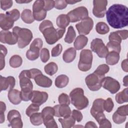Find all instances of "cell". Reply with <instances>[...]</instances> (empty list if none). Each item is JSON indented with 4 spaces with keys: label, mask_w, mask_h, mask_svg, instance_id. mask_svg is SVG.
<instances>
[{
    "label": "cell",
    "mask_w": 128,
    "mask_h": 128,
    "mask_svg": "<svg viewBox=\"0 0 128 128\" xmlns=\"http://www.w3.org/2000/svg\"><path fill=\"white\" fill-rule=\"evenodd\" d=\"M108 24L114 28H121L128 24V8L121 4L111 6L106 12Z\"/></svg>",
    "instance_id": "obj_1"
},
{
    "label": "cell",
    "mask_w": 128,
    "mask_h": 128,
    "mask_svg": "<svg viewBox=\"0 0 128 128\" xmlns=\"http://www.w3.org/2000/svg\"><path fill=\"white\" fill-rule=\"evenodd\" d=\"M39 30L44 36L46 42L49 44H53L62 37L66 28L56 29L51 21L45 20L40 24Z\"/></svg>",
    "instance_id": "obj_2"
},
{
    "label": "cell",
    "mask_w": 128,
    "mask_h": 128,
    "mask_svg": "<svg viewBox=\"0 0 128 128\" xmlns=\"http://www.w3.org/2000/svg\"><path fill=\"white\" fill-rule=\"evenodd\" d=\"M70 97L72 104L79 110L86 108L88 105V100L84 96V90L80 88L72 90L70 94Z\"/></svg>",
    "instance_id": "obj_3"
},
{
    "label": "cell",
    "mask_w": 128,
    "mask_h": 128,
    "mask_svg": "<svg viewBox=\"0 0 128 128\" xmlns=\"http://www.w3.org/2000/svg\"><path fill=\"white\" fill-rule=\"evenodd\" d=\"M12 32L17 38L18 46L20 48H23L27 46L33 38L31 30L26 28H21L16 26L13 28Z\"/></svg>",
    "instance_id": "obj_4"
},
{
    "label": "cell",
    "mask_w": 128,
    "mask_h": 128,
    "mask_svg": "<svg viewBox=\"0 0 128 128\" xmlns=\"http://www.w3.org/2000/svg\"><path fill=\"white\" fill-rule=\"evenodd\" d=\"M93 56L92 52L90 50H83L80 53V60L78 64V69L82 72L89 70L92 62Z\"/></svg>",
    "instance_id": "obj_5"
},
{
    "label": "cell",
    "mask_w": 128,
    "mask_h": 128,
    "mask_svg": "<svg viewBox=\"0 0 128 128\" xmlns=\"http://www.w3.org/2000/svg\"><path fill=\"white\" fill-rule=\"evenodd\" d=\"M104 76H100L94 72L88 75L85 78V82L88 88L92 91L99 90L102 86Z\"/></svg>",
    "instance_id": "obj_6"
},
{
    "label": "cell",
    "mask_w": 128,
    "mask_h": 128,
    "mask_svg": "<svg viewBox=\"0 0 128 128\" xmlns=\"http://www.w3.org/2000/svg\"><path fill=\"white\" fill-rule=\"evenodd\" d=\"M42 114L43 118V123L47 128H58L54 116V108L50 106L45 107L42 112Z\"/></svg>",
    "instance_id": "obj_7"
},
{
    "label": "cell",
    "mask_w": 128,
    "mask_h": 128,
    "mask_svg": "<svg viewBox=\"0 0 128 128\" xmlns=\"http://www.w3.org/2000/svg\"><path fill=\"white\" fill-rule=\"evenodd\" d=\"M42 40L40 38H35L30 44V49L26 52V58L30 60H34L40 56V50L42 48Z\"/></svg>",
    "instance_id": "obj_8"
},
{
    "label": "cell",
    "mask_w": 128,
    "mask_h": 128,
    "mask_svg": "<svg viewBox=\"0 0 128 128\" xmlns=\"http://www.w3.org/2000/svg\"><path fill=\"white\" fill-rule=\"evenodd\" d=\"M70 21L75 22L80 20H82L88 16V12L84 6H80L70 10L67 14Z\"/></svg>",
    "instance_id": "obj_9"
},
{
    "label": "cell",
    "mask_w": 128,
    "mask_h": 128,
    "mask_svg": "<svg viewBox=\"0 0 128 128\" xmlns=\"http://www.w3.org/2000/svg\"><path fill=\"white\" fill-rule=\"evenodd\" d=\"M20 85L22 92H32L33 84L30 80V76L29 70H24L19 74Z\"/></svg>",
    "instance_id": "obj_10"
},
{
    "label": "cell",
    "mask_w": 128,
    "mask_h": 128,
    "mask_svg": "<svg viewBox=\"0 0 128 128\" xmlns=\"http://www.w3.org/2000/svg\"><path fill=\"white\" fill-rule=\"evenodd\" d=\"M90 48L92 52H96L98 57L104 58L108 52V50L104 45L102 39L96 38L94 39L90 43Z\"/></svg>",
    "instance_id": "obj_11"
},
{
    "label": "cell",
    "mask_w": 128,
    "mask_h": 128,
    "mask_svg": "<svg viewBox=\"0 0 128 128\" xmlns=\"http://www.w3.org/2000/svg\"><path fill=\"white\" fill-rule=\"evenodd\" d=\"M44 2L38 0L34 2L32 6V14L34 19L37 21L44 20L46 16V11L44 9Z\"/></svg>",
    "instance_id": "obj_12"
},
{
    "label": "cell",
    "mask_w": 128,
    "mask_h": 128,
    "mask_svg": "<svg viewBox=\"0 0 128 128\" xmlns=\"http://www.w3.org/2000/svg\"><path fill=\"white\" fill-rule=\"evenodd\" d=\"M93 26V20L88 16L82 20L80 22H78L76 25V27L78 32V34L80 35L84 36L88 34L92 29Z\"/></svg>",
    "instance_id": "obj_13"
},
{
    "label": "cell",
    "mask_w": 128,
    "mask_h": 128,
    "mask_svg": "<svg viewBox=\"0 0 128 128\" xmlns=\"http://www.w3.org/2000/svg\"><path fill=\"white\" fill-rule=\"evenodd\" d=\"M102 86L112 94L118 92L120 88L119 82L110 76L104 77L103 78Z\"/></svg>",
    "instance_id": "obj_14"
},
{
    "label": "cell",
    "mask_w": 128,
    "mask_h": 128,
    "mask_svg": "<svg viewBox=\"0 0 128 128\" xmlns=\"http://www.w3.org/2000/svg\"><path fill=\"white\" fill-rule=\"evenodd\" d=\"M8 120L10 122V126L12 128H22L23 123L21 119V116L18 110H10L8 114Z\"/></svg>",
    "instance_id": "obj_15"
},
{
    "label": "cell",
    "mask_w": 128,
    "mask_h": 128,
    "mask_svg": "<svg viewBox=\"0 0 128 128\" xmlns=\"http://www.w3.org/2000/svg\"><path fill=\"white\" fill-rule=\"evenodd\" d=\"M108 1L106 0H95L93 1L94 8L92 13L94 15L98 18L104 17L106 13Z\"/></svg>",
    "instance_id": "obj_16"
},
{
    "label": "cell",
    "mask_w": 128,
    "mask_h": 128,
    "mask_svg": "<svg viewBox=\"0 0 128 128\" xmlns=\"http://www.w3.org/2000/svg\"><path fill=\"white\" fill-rule=\"evenodd\" d=\"M0 41L2 43L13 45L18 42V39L13 32L3 30L0 32Z\"/></svg>",
    "instance_id": "obj_17"
},
{
    "label": "cell",
    "mask_w": 128,
    "mask_h": 128,
    "mask_svg": "<svg viewBox=\"0 0 128 128\" xmlns=\"http://www.w3.org/2000/svg\"><path fill=\"white\" fill-rule=\"evenodd\" d=\"M48 96V94L46 92L34 90L30 100L32 103L40 106L47 100Z\"/></svg>",
    "instance_id": "obj_18"
},
{
    "label": "cell",
    "mask_w": 128,
    "mask_h": 128,
    "mask_svg": "<svg viewBox=\"0 0 128 128\" xmlns=\"http://www.w3.org/2000/svg\"><path fill=\"white\" fill-rule=\"evenodd\" d=\"M15 86V78L12 76L6 78L0 76V91L11 90Z\"/></svg>",
    "instance_id": "obj_19"
},
{
    "label": "cell",
    "mask_w": 128,
    "mask_h": 128,
    "mask_svg": "<svg viewBox=\"0 0 128 128\" xmlns=\"http://www.w3.org/2000/svg\"><path fill=\"white\" fill-rule=\"evenodd\" d=\"M54 116L57 117L66 118L71 115L72 111L68 105L58 104L54 107Z\"/></svg>",
    "instance_id": "obj_20"
},
{
    "label": "cell",
    "mask_w": 128,
    "mask_h": 128,
    "mask_svg": "<svg viewBox=\"0 0 128 128\" xmlns=\"http://www.w3.org/2000/svg\"><path fill=\"white\" fill-rule=\"evenodd\" d=\"M34 80L37 85L43 88H49L52 83V80L49 78L43 75L42 74L36 76Z\"/></svg>",
    "instance_id": "obj_21"
},
{
    "label": "cell",
    "mask_w": 128,
    "mask_h": 128,
    "mask_svg": "<svg viewBox=\"0 0 128 128\" xmlns=\"http://www.w3.org/2000/svg\"><path fill=\"white\" fill-rule=\"evenodd\" d=\"M104 102V100L102 98H97L94 100L90 111L92 116L97 114L104 112V110L103 107Z\"/></svg>",
    "instance_id": "obj_22"
},
{
    "label": "cell",
    "mask_w": 128,
    "mask_h": 128,
    "mask_svg": "<svg viewBox=\"0 0 128 128\" xmlns=\"http://www.w3.org/2000/svg\"><path fill=\"white\" fill-rule=\"evenodd\" d=\"M8 98L10 102L15 105L18 104L22 100L20 92L16 89H12L9 90Z\"/></svg>",
    "instance_id": "obj_23"
},
{
    "label": "cell",
    "mask_w": 128,
    "mask_h": 128,
    "mask_svg": "<svg viewBox=\"0 0 128 128\" xmlns=\"http://www.w3.org/2000/svg\"><path fill=\"white\" fill-rule=\"evenodd\" d=\"M14 22L10 20L6 14H0V26L1 28L4 30H8L12 28Z\"/></svg>",
    "instance_id": "obj_24"
},
{
    "label": "cell",
    "mask_w": 128,
    "mask_h": 128,
    "mask_svg": "<svg viewBox=\"0 0 128 128\" xmlns=\"http://www.w3.org/2000/svg\"><path fill=\"white\" fill-rule=\"evenodd\" d=\"M76 50L74 48H70L64 51L62 55V58L66 62H71L76 56Z\"/></svg>",
    "instance_id": "obj_25"
},
{
    "label": "cell",
    "mask_w": 128,
    "mask_h": 128,
    "mask_svg": "<svg viewBox=\"0 0 128 128\" xmlns=\"http://www.w3.org/2000/svg\"><path fill=\"white\" fill-rule=\"evenodd\" d=\"M106 58V62L109 65H114L116 64L120 60L119 53L115 51L108 52Z\"/></svg>",
    "instance_id": "obj_26"
},
{
    "label": "cell",
    "mask_w": 128,
    "mask_h": 128,
    "mask_svg": "<svg viewBox=\"0 0 128 128\" xmlns=\"http://www.w3.org/2000/svg\"><path fill=\"white\" fill-rule=\"evenodd\" d=\"M88 38L84 35H80L77 36L74 40V46L75 49L80 50L83 48L87 44Z\"/></svg>",
    "instance_id": "obj_27"
},
{
    "label": "cell",
    "mask_w": 128,
    "mask_h": 128,
    "mask_svg": "<svg viewBox=\"0 0 128 128\" xmlns=\"http://www.w3.org/2000/svg\"><path fill=\"white\" fill-rule=\"evenodd\" d=\"M70 22L67 14H62L59 15L56 20V24L60 28H66Z\"/></svg>",
    "instance_id": "obj_28"
},
{
    "label": "cell",
    "mask_w": 128,
    "mask_h": 128,
    "mask_svg": "<svg viewBox=\"0 0 128 128\" xmlns=\"http://www.w3.org/2000/svg\"><path fill=\"white\" fill-rule=\"evenodd\" d=\"M58 121L60 122L62 128H70L74 126L75 124L76 120L72 115L64 118H59Z\"/></svg>",
    "instance_id": "obj_29"
},
{
    "label": "cell",
    "mask_w": 128,
    "mask_h": 128,
    "mask_svg": "<svg viewBox=\"0 0 128 128\" xmlns=\"http://www.w3.org/2000/svg\"><path fill=\"white\" fill-rule=\"evenodd\" d=\"M21 18L22 21L26 24H32L34 20L32 13L29 9H24L22 10Z\"/></svg>",
    "instance_id": "obj_30"
},
{
    "label": "cell",
    "mask_w": 128,
    "mask_h": 128,
    "mask_svg": "<svg viewBox=\"0 0 128 128\" xmlns=\"http://www.w3.org/2000/svg\"><path fill=\"white\" fill-rule=\"evenodd\" d=\"M69 78L64 74L58 76L55 80V85L58 88H62L67 86L68 83Z\"/></svg>",
    "instance_id": "obj_31"
},
{
    "label": "cell",
    "mask_w": 128,
    "mask_h": 128,
    "mask_svg": "<svg viewBox=\"0 0 128 128\" xmlns=\"http://www.w3.org/2000/svg\"><path fill=\"white\" fill-rule=\"evenodd\" d=\"M128 88H126L123 90L122 92L118 93L115 97L116 102L122 104L124 102H128Z\"/></svg>",
    "instance_id": "obj_32"
},
{
    "label": "cell",
    "mask_w": 128,
    "mask_h": 128,
    "mask_svg": "<svg viewBox=\"0 0 128 128\" xmlns=\"http://www.w3.org/2000/svg\"><path fill=\"white\" fill-rule=\"evenodd\" d=\"M30 122L34 126H39L42 124L43 118L42 113L36 112L32 114L30 116Z\"/></svg>",
    "instance_id": "obj_33"
},
{
    "label": "cell",
    "mask_w": 128,
    "mask_h": 128,
    "mask_svg": "<svg viewBox=\"0 0 128 128\" xmlns=\"http://www.w3.org/2000/svg\"><path fill=\"white\" fill-rule=\"evenodd\" d=\"M44 70L46 74L50 76H52L57 72L58 66L55 62H50L45 66Z\"/></svg>",
    "instance_id": "obj_34"
},
{
    "label": "cell",
    "mask_w": 128,
    "mask_h": 128,
    "mask_svg": "<svg viewBox=\"0 0 128 128\" xmlns=\"http://www.w3.org/2000/svg\"><path fill=\"white\" fill-rule=\"evenodd\" d=\"M96 32L100 34H105L110 31V28L107 24L104 22H98L96 26Z\"/></svg>",
    "instance_id": "obj_35"
},
{
    "label": "cell",
    "mask_w": 128,
    "mask_h": 128,
    "mask_svg": "<svg viewBox=\"0 0 128 128\" xmlns=\"http://www.w3.org/2000/svg\"><path fill=\"white\" fill-rule=\"evenodd\" d=\"M22 62V58L18 55H14L10 60V65L13 68L20 67Z\"/></svg>",
    "instance_id": "obj_36"
},
{
    "label": "cell",
    "mask_w": 128,
    "mask_h": 128,
    "mask_svg": "<svg viewBox=\"0 0 128 128\" xmlns=\"http://www.w3.org/2000/svg\"><path fill=\"white\" fill-rule=\"evenodd\" d=\"M76 36V33L73 26H70L68 28V32L64 38L65 42L68 44L72 43L74 40Z\"/></svg>",
    "instance_id": "obj_37"
},
{
    "label": "cell",
    "mask_w": 128,
    "mask_h": 128,
    "mask_svg": "<svg viewBox=\"0 0 128 128\" xmlns=\"http://www.w3.org/2000/svg\"><path fill=\"white\" fill-rule=\"evenodd\" d=\"M106 47L108 48V52L115 51L120 54L121 50L120 44L115 42L109 41L107 43Z\"/></svg>",
    "instance_id": "obj_38"
},
{
    "label": "cell",
    "mask_w": 128,
    "mask_h": 128,
    "mask_svg": "<svg viewBox=\"0 0 128 128\" xmlns=\"http://www.w3.org/2000/svg\"><path fill=\"white\" fill-rule=\"evenodd\" d=\"M6 15L14 22L16 21L20 16V13L18 10L13 9L12 10L8 12H6Z\"/></svg>",
    "instance_id": "obj_39"
},
{
    "label": "cell",
    "mask_w": 128,
    "mask_h": 128,
    "mask_svg": "<svg viewBox=\"0 0 128 128\" xmlns=\"http://www.w3.org/2000/svg\"><path fill=\"white\" fill-rule=\"evenodd\" d=\"M110 70V68L108 65L106 64H102L100 65L97 68L94 70V72L101 76H105V74H106Z\"/></svg>",
    "instance_id": "obj_40"
},
{
    "label": "cell",
    "mask_w": 128,
    "mask_h": 128,
    "mask_svg": "<svg viewBox=\"0 0 128 128\" xmlns=\"http://www.w3.org/2000/svg\"><path fill=\"white\" fill-rule=\"evenodd\" d=\"M114 102L112 99L110 98H106V100H104L103 104V107L104 110L108 112H111L114 108Z\"/></svg>",
    "instance_id": "obj_41"
},
{
    "label": "cell",
    "mask_w": 128,
    "mask_h": 128,
    "mask_svg": "<svg viewBox=\"0 0 128 128\" xmlns=\"http://www.w3.org/2000/svg\"><path fill=\"white\" fill-rule=\"evenodd\" d=\"M39 106L32 103L30 104L26 108V114L28 116H30L33 114L37 112L39 110Z\"/></svg>",
    "instance_id": "obj_42"
},
{
    "label": "cell",
    "mask_w": 128,
    "mask_h": 128,
    "mask_svg": "<svg viewBox=\"0 0 128 128\" xmlns=\"http://www.w3.org/2000/svg\"><path fill=\"white\" fill-rule=\"evenodd\" d=\"M58 100L60 104L69 105L70 104V100L68 96L64 93H62L59 96Z\"/></svg>",
    "instance_id": "obj_43"
},
{
    "label": "cell",
    "mask_w": 128,
    "mask_h": 128,
    "mask_svg": "<svg viewBox=\"0 0 128 128\" xmlns=\"http://www.w3.org/2000/svg\"><path fill=\"white\" fill-rule=\"evenodd\" d=\"M40 57L41 60L43 62H46L50 58L49 50L46 48H43L40 52Z\"/></svg>",
    "instance_id": "obj_44"
},
{
    "label": "cell",
    "mask_w": 128,
    "mask_h": 128,
    "mask_svg": "<svg viewBox=\"0 0 128 128\" xmlns=\"http://www.w3.org/2000/svg\"><path fill=\"white\" fill-rule=\"evenodd\" d=\"M109 38V41H112V42H118L120 44L122 42V38L119 35V34L118 33V32H111L108 36Z\"/></svg>",
    "instance_id": "obj_45"
},
{
    "label": "cell",
    "mask_w": 128,
    "mask_h": 128,
    "mask_svg": "<svg viewBox=\"0 0 128 128\" xmlns=\"http://www.w3.org/2000/svg\"><path fill=\"white\" fill-rule=\"evenodd\" d=\"M128 104L124 105L118 107L116 112L120 116H126L128 114Z\"/></svg>",
    "instance_id": "obj_46"
},
{
    "label": "cell",
    "mask_w": 128,
    "mask_h": 128,
    "mask_svg": "<svg viewBox=\"0 0 128 128\" xmlns=\"http://www.w3.org/2000/svg\"><path fill=\"white\" fill-rule=\"evenodd\" d=\"M126 116H122L118 114L116 112L112 115V120L116 124H120L124 122L126 120Z\"/></svg>",
    "instance_id": "obj_47"
},
{
    "label": "cell",
    "mask_w": 128,
    "mask_h": 128,
    "mask_svg": "<svg viewBox=\"0 0 128 128\" xmlns=\"http://www.w3.org/2000/svg\"><path fill=\"white\" fill-rule=\"evenodd\" d=\"M62 46L58 44L56 46L54 47L52 50V57H56L58 56L62 52Z\"/></svg>",
    "instance_id": "obj_48"
},
{
    "label": "cell",
    "mask_w": 128,
    "mask_h": 128,
    "mask_svg": "<svg viewBox=\"0 0 128 128\" xmlns=\"http://www.w3.org/2000/svg\"><path fill=\"white\" fill-rule=\"evenodd\" d=\"M68 4L66 0H54V7L58 10H62L65 8L67 6Z\"/></svg>",
    "instance_id": "obj_49"
},
{
    "label": "cell",
    "mask_w": 128,
    "mask_h": 128,
    "mask_svg": "<svg viewBox=\"0 0 128 128\" xmlns=\"http://www.w3.org/2000/svg\"><path fill=\"white\" fill-rule=\"evenodd\" d=\"M13 2L12 0H0V8L2 10H6L10 8L12 6Z\"/></svg>",
    "instance_id": "obj_50"
},
{
    "label": "cell",
    "mask_w": 128,
    "mask_h": 128,
    "mask_svg": "<svg viewBox=\"0 0 128 128\" xmlns=\"http://www.w3.org/2000/svg\"><path fill=\"white\" fill-rule=\"evenodd\" d=\"M6 110V106L4 102H0V123L2 124L4 122V112Z\"/></svg>",
    "instance_id": "obj_51"
},
{
    "label": "cell",
    "mask_w": 128,
    "mask_h": 128,
    "mask_svg": "<svg viewBox=\"0 0 128 128\" xmlns=\"http://www.w3.org/2000/svg\"><path fill=\"white\" fill-rule=\"evenodd\" d=\"M99 124V126L100 128H110L112 127L111 122L106 118L102 119L99 122H98Z\"/></svg>",
    "instance_id": "obj_52"
},
{
    "label": "cell",
    "mask_w": 128,
    "mask_h": 128,
    "mask_svg": "<svg viewBox=\"0 0 128 128\" xmlns=\"http://www.w3.org/2000/svg\"><path fill=\"white\" fill-rule=\"evenodd\" d=\"M32 92L33 91L24 92L20 91V96L22 100L27 102L30 100L32 96Z\"/></svg>",
    "instance_id": "obj_53"
},
{
    "label": "cell",
    "mask_w": 128,
    "mask_h": 128,
    "mask_svg": "<svg viewBox=\"0 0 128 128\" xmlns=\"http://www.w3.org/2000/svg\"><path fill=\"white\" fill-rule=\"evenodd\" d=\"M72 116L78 122H80L83 118L82 114L78 110H74L72 112Z\"/></svg>",
    "instance_id": "obj_54"
},
{
    "label": "cell",
    "mask_w": 128,
    "mask_h": 128,
    "mask_svg": "<svg viewBox=\"0 0 128 128\" xmlns=\"http://www.w3.org/2000/svg\"><path fill=\"white\" fill-rule=\"evenodd\" d=\"M44 9L45 10H52L54 6V0H44Z\"/></svg>",
    "instance_id": "obj_55"
},
{
    "label": "cell",
    "mask_w": 128,
    "mask_h": 128,
    "mask_svg": "<svg viewBox=\"0 0 128 128\" xmlns=\"http://www.w3.org/2000/svg\"><path fill=\"white\" fill-rule=\"evenodd\" d=\"M29 71H30V78L34 79L36 76H37L40 74H42V72L40 70L36 69V68H32V69L29 70Z\"/></svg>",
    "instance_id": "obj_56"
},
{
    "label": "cell",
    "mask_w": 128,
    "mask_h": 128,
    "mask_svg": "<svg viewBox=\"0 0 128 128\" xmlns=\"http://www.w3.org/2000/svg\"><path fill=\"white\" fill-rule=\"evenodd\" d=\"M122 40H126L128 37V31L126 30L116 31Z\"/></svg>",
    "instance_id": "obj_57"
},
{
    "label": "cell",
    "mask_w": 128,
    "mask_h": 128,
    "mask_svg": "<svg viewBox=\"0 0 128 128\" xmlns=\"http://www.w3.org/2000/svg\"><path fill=\"white\" fill-rule=\"evenodd\" d=\"M6 56V54H4L2 52H0V70H2L4 66H5V60H4V58Z\"/></svg>",
    "instance_id": "obj_58"
},
{
    "label": "cell",
    "mask_w": 128,
    "mask_h": 128,
    "mask_svg": "<svg viewBox=\"0 0 128 128\" xmlns=\"http://www.w3.org/2000/svg\"><path fill=\"white\" fill-rule=\"evenodd\" d=\"M122 68L124 71L127 72H128V60H124L122 62Z\"/></svg>",
    "instance_id": "obj_59"
},
{
    "label": "cell",
    "mask_w": 128,
    "mask_h": 128,
    "mask_svg": "<svg viewBox=\"0 0 128 128\" xmlns=\"http://www.w3.org/2000/svg\"><path fill=\"white\" fill-rule=\"evenodd\" d=\"M86 128H97L98 126H97L95 124V123L93 122H88L86 123V126H84Z\"/></svg>",
    "instance_id": "obj_60"
},
{
    "label": "cell",
    "mask_w": 128,
    "mask_h": 128,
    "mask_svg": "<svg viewBox=\"0 0 128 128\" xmlns=\"http://www.w3.org/2000/svg\"><path fill=\"white\" fill-rule=\"evenodd\" d=\"M128 76H126L125 77H124L123 79V82H124V86H128Z\"/></svg>",
    "instance_id": "obj_61"
},
{
    "label": "cell",
    "mask_w": 128,
    "mask_h": 128,
    "mask_svg": "<svg viewBox=\"0 0 128 128\" xmlns=\"http://www.w3.org/2000/svg\"><path fill=\"white\" fill-rule=\"evenodd\" d=\"M80 1H75V0H66V2L68 4H73L75 3L80 2Z\"/></svg>",
    "instance_id": "obj_62"
},
{
    "label": "cell",
    "mask_w": 128,
    "mask_h": 128,
    "mask_svg": "<svg viewBox=\"0 0 128 128\" xmlns=\"http://www.w3.org/2000/svg\"><path fill=\"white\" fill-rule=\"evenodd\" d=\"M16 2L18 3H19V4H23V3H28V2H31L32 1L30 0V1H25V0H16Z\"/></svg>",
    "instance_id": "obj_63"
}]
</instances>
